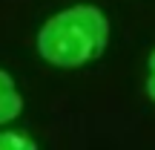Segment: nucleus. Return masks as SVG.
<instances>
[{
  "label": "nucleus",
  "mask_w": 155,
  "mask_h": 150,
  "mask_svg": "<svg viewBox=\"0 0 155 150\" xmlns=\"http://www.w3.org/2000/svg\"><path fill=\"white\" fill-rule=\"evenodd\" d=\"M20 113H23V95L17 92L15 78L0 69V124L15 121Z\"/></svg>",
  "instance_id": "nucleus-2"
},
{
  "label": "nucleus",
  "mask_w": 155,
  "mask_h": 150,
  "mask_svg": "<svg viewBox=\"0 0 155 150\" xmlns=\"http://www.w3.org/2000/svg\"><path fill=\"white\" fill-rule=\"evenodd\" d=\"M109 20L98 6L78 3L52 15L38 32V52L58 69H78L106 49Z\"/></svg>",
  "instance_id": "nucleus-1"
},
{
  "label": "nucleus",
  "mask_w": 155,
  "mask_h": 150,
  "mask_svg": "<svg viewBox=\"0 0 155 150\" xmlns=\"http://www.w3.org/2000/svg\"><path fill=\"white\" fill-rule=\"evenodd\" d=\"M147 92L155 101V52L150 55V64H147Z\"/></svg>",
  "instance_id": "nucleus-4"
},
{
  "label": "nucleus",
  "mask_w": 155,
  "mask_h": 150,
  "mask_svg": "<svg viewBox=\"0 0 155 150\" xmlns=\"http://www.w3.org/2000/svg\"><path fill=\"white\" fill-rule=\"evenodd\" d=\"M0 147H26V150H35L38 145H35L29 136H23V133H0Z\"/></svg>",
  "instance_id": "nucleus-3"
}]
</instances>
